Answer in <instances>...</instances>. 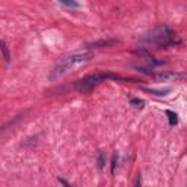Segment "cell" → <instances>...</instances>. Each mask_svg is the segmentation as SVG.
I'll list each match as a JSON object with an SVG mask.
<instances>
[{"instance_id": "5", "label": "cell", "mask_w": 187, "mask_h": 187, "mask_svg": "<svg viewBox=\"0 0 187 187\" xmlns=\"http://www.w3.org/2000/svg\"><path fill=\"white\" fill-rule=\"evenodd\" d=\"M114 44H117V39H100V41H94L91 44H88V48H102V47H111Z\"/></svg>"}, {"instance_id": "1", "label": "cell", "mask_w": 187, "mask_h": 187, "mask_svg": "<svg viewBox=\"0 0 187 187\" xmlns=\"http://www.w3.org/2000/svg\"><path fill=\"white\" fill-rule=\"evenodd\" d=\"M140 39L148 44H155L158 48H167V47H173L181 42V39L177 37V34L165 24H161L152 31L146 32Z\"/></svg>"}, {"instance_id": "13", "label": "cell", "mask_w": 187, "mask_h": 187, "mask_svg": "<svg viewBox=\"0 0 187 187\" xmlns=\"http://www.w3.org/2000/svg\"><path fill=\"white\" fill-rule=\"evenodd\" d=\"M135 187H142V176L139 174L138 177H136V180H135Z\"/></svg>"}, {"instance_id": "9", "label": "cell", "mask_w": 187, "mask_h": 187, "mask_svg": "<svg viewBox=\"0 0 187 187\" xmlns=\"http://www.w3.org/2000/svg\"><path fill=\"white\" fill-rule=\"evenodd\" d=\"M97 167H98L100 171L104 170V167H105V153H104L102 150L98 152V156H97Z\"/></svg>"}, {"instance_id": "4", "label": "cell", "mask_w": 187, "mask_h": 187, "mask_svg": "<svg viewBox=\"0 0 187 187\" xmlns=\"http://www.w3.org/2000/svg\"><path fill=\"white\" fill-rule=\"evenodd\" d=\"M153 77L156 80H177V79H181L183 75L181 73H176V72H165V73H153Z\"/></svg>"}, {"instance_id": "11", "label": "cell", "mask_w": 187, "mask_h": 187, "mask_svg": "<svg viewBox=\"0 0 187 187\" xmlns=\"http://www.w3.org/2000/svg\"><path fill=\"white\" fill-rule=\"evenodd\" d=\"M60 4L62 6H66V7H80V3H77V1H60Z\"/></svg>"}, {"instance_id": "3", "label": "cell", "mask_w": 187, "mask_h": 187, "mask_svg": "<svg viewBox=\"0 0 187 187\" xmlns=\"http://www.w3.org/2000/svg\"><path fill=\"white\" fill-rule=\"evenodd\" d=\"M91 59H92V54L91 53H75V54H70V56L64 57L63 60H60L57 63V66L53 69V72L50 75V79L54 80V79L63 76L66 72H69L72 67L79 66V64H83V63L89 62Z\"/></svg>"}, {"instance_id": "6", "label": "cell", "mask_w": 187, "mask_h": 187, "mask_svg": "<svg viewBox=\"0 0 187 187\" xmlns=\"http://www.w3.org/2000/svg\"><path fill=\"white\" fill-rule=\"evenodd\" d=\"M145 92L152 94V95H156V97H164L167 95L168 92H171V88H165V89H150V88H142Z\"/></svg>"}, {"instance_id": "14", "label": "cell", "mask_w": 187, "mask_h": 187, "mask_svg": "<svg viewBox=\"0 0 187 187\" xmlns=\"http://www.w3.org/2000/svg\"><path fill=\"white\" fill-rule=\"evenodd\" d=\"M59 181H60V183H62V184H63V186H64V187H70V186H69V184H67V183H66V181H64V180H62V178H60Z\"/></svg>"}, {"instance_id": "2", "label": "cell", "mask_w": 187, "mask_h": 187, "mask_svg": "<svg viewBox=\"0 0 187 187\" xmlns=\"http://www.w3.org/2000/svg\"><path fill=\"white\" fill-rule=\"evenodd\" d=\"M120 80V82H139L136 79H126L121 76L115 75L112 72H100V73H94V75H88L79 80L75 82V88L80 92H91L94 88H97L98 85H101L105 80Z\"/></svg>"}, {"instance_id": "12", "label": "cell", "mask_w": 187, "mask_h": 187, "mask_svg": "<svg viewBox=\"0 0 187 187\" xmlns=\"http://www.w3.org/2000/svg\"><path fill=\"white\" fill-rule=\"evenodd\" d=\"M117 161H118V155H117V153H112V158H111V173L112 174H114V171H115Z\"/></svg>"}, {"instance_id": "8", "label": "cell", "mask_w": 187, "mask_h": 187, "mask_svg": "<svg viewBox=\"0 0 187 187\" xmlns=\"http://www.w3.org/2000/svg\"><path fill=\"white\" fill-rule=\"evenodd\" d=\"M165 115L168 117V123H170V126H176V124L178 123V115H177L174 111L167 110V111H165Z\"/></svg>"}, {"instance_id": "10", "label": "cell", "mask_w": 187, "mask_h": 187, "mask_svg": "<svg viewBox=\"0 0 187 187\" xmlns=\"http://www.w3.org/2000/svg\"><path fill=\"white\" fill-rule=\"evenodd\" d=\"M130 104L135 105L136 108H143L145 107V101L143 100H139V98H132L130 100Z\"/></svg>"}, {"instance_id": "7", "label": "cell", "mask_w": 187, "mask_h": 187, "mask_svg": "<svg viewBox=\"0 0 187 187\" xmlns=\"http://www.w3.org/2000/svg\"><path fill=\"white\" fill-rule=\"evenodd\" d=\"M0 48H1V54H3L4 62H6V63H9V62H10V51H9V47H7V44H6V41H4V39H1V41H0Z\"/></svg>"}]
</instances>
